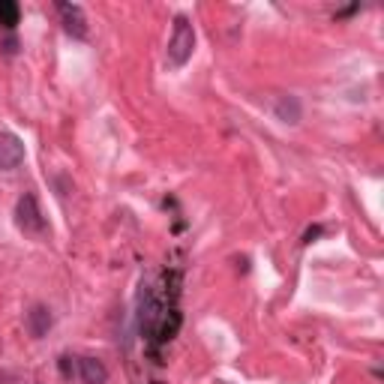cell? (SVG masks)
I'll use <instances>...</instances> for the list:
<instances>
[{
	"instance_id": "obj_1",
	"label": "cell",
	"mask_w": 384,
	"mask_h": 384,
	"mask_svg": "<svg viewBox=\"0 0 384 384\" xmlns=\"http://www.w3.org/2000/svg\"><path fill=\"white\" fill-rule=\"evenodd\" d=\"M192 51H195V27L187 16H177L175 27H172V39H168V51H165L168 66H175V69L187 66Z\"/></svg>"
},
{
	"instance_id": "obj_2",
	"label": "cell",
	"mask_w": 384,
	"mask_h": 384,
	"mask_svg": "<svg viewBox=\"0 0 384 384\" xmlns=\"http://www.w3.org/2000/svg\"><path fill=\"white\" fill-rule=\"evenodd\" d=\"M16 222L19 229L27 232V234H42L46 232V219H42V210H39V202L33 192H24L16 204Z\"/></svg>"
},
{
	"instance_id": "obj_3",
	"label": "cell",
	"mask_w": 384,
	"mask_h": 384,
	"mask_svg": "<svg viewBox=\"0 0 384 384\" xmlns=\"http://www.w3.org/2000/svg\"><path fill=\"white\" fill-rule=\"evenodd\" d=\"M24 162V145L19 135L0 133V172H12Z\"/></svg>"
},
{
	"instance_id": "obj_4",
	"label": "cell",
	"mask_w": 384,
	"mask_h": 384,
	"mask_svg": "<svg viewBox=\"0 0 384 384\" xmlns=\"http://www.w3.org/2000/svg\"><path fill=\"white\" fill-rule=\"evenodd\" d=\"M51 324H54V316H51V309H48V306L36 303V306H31V309H27V316H24V331L31 333L33 339H42V336H48Z\"/></svg>"
},
{
	"instance_id": "obj_5",
	"label": "cell",
	"mask_w": 384,
	"mask_h": 384,
	"mask_svg": "<svg viewBox=\"0 0 384 384\" xmlns=\"http://www.w3.org/2000/svg\"><path fill=\"white\" fill-rule=\"evenodd\" d=\"M58 12H61L63 27H66L69 36H76V39L88 36V19H84V12H81L78 4H58Z\"/></svg>"
},
{
	"instance_id": "obj_6",
	"label": "cell",
	"mask_w": 384,
	"mask_h": 384,
	"mask_svg": "<svg viewBox=\"0 0 384 384\" xmlns=\"http://www.w3.org/2000/svg\"><path fill=\"white\" fill-rule=\"evenodd\" d=\"M78 373L84 384H105L108 381V369L99 358H81L78 360Z\"/></svg>"
},
{
	"instance_id": "obj_7",
	"label": "cell",
	"mask_w": 384,
	"mask_h": 384,
	"mask_svg": "<svg viewBox=\"0 0 384 384\" xmlns=\"http://www.w3.org/2000/svg\"><path fill=\"white\" fill-rule=\"evenodd\" d=\"M274 115L282 120V123H301V99L297 96H279L274 103Z\"/></svg>"
},
{
	"instance_id": "obj_8",
	"label": "cell",
	"mask_w": 384,
	"mask_h": 384,
	"mask_svg": "<svg viewBox=\"0 0 384 384\" xmlns=\"http://www.w3.org/2000/svg\"><path fill=\"white\" fill-rule=\"evenodd\" d=\"M19 19H21V9L16 0H0V27L12 31V27L19 24Z\"/></svg>"
},
{
	"instance_id": "obj_9",
	"label": "cell",
	"mask_w": 384,
	"mask_h": 384,
	"mask_svg": "<svg viewBox=\"0 0 384 384\" xmlns=\"http://www.w3.org/2000/svg\"><path fill=\"white\" fill-rule=\"evenodd\" d=\"M0 48H4V54H6V58H16V54H19V39L9 33L4 42H0Z\"/></svg>"
},
{
	"instance_id": "obj_10",
	"label": "cell",
	"mask_w": 384,
	"mask_h": 384,
	"mask_svg": "<svg viewBox=\"0 0 384 384\" xmlns=\"http://www.w3.org/2000/svg\"><path fill=\"white\" fill-rule=\"evenodd\" d=\"M73 358H61V373H63V378H73V363H69Z\"/></svg>"
}]
</instances>
